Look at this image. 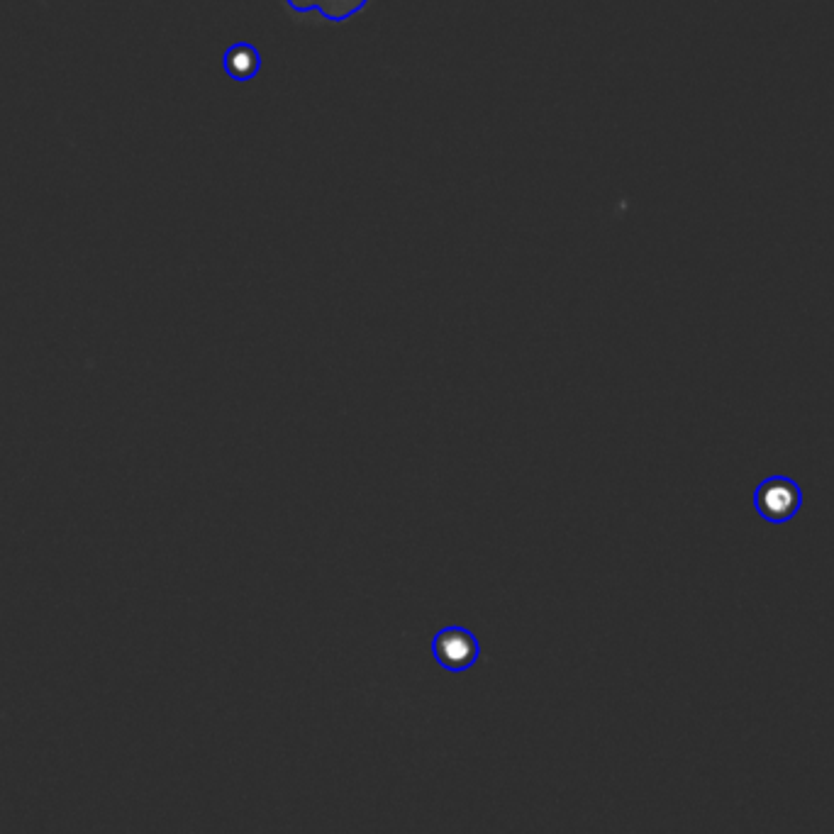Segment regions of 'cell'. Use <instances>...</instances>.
<instances>
[{
  "label": "cell",
  "mask_w": 834,
  "mask_h": 834,
  "mask_svg": "<svg viewBox=\"0 0 834 834\" xmlns=\"http://www.w3.org/2000/svg\"><path fill=\"white\" fill-rule=\"evenodd\" d=\"M288 8L296 15L320 13L322 20H347L366 5V0H286Z\"/></svg>",
  "instance_id": "cell-1"
}]
</instances>
